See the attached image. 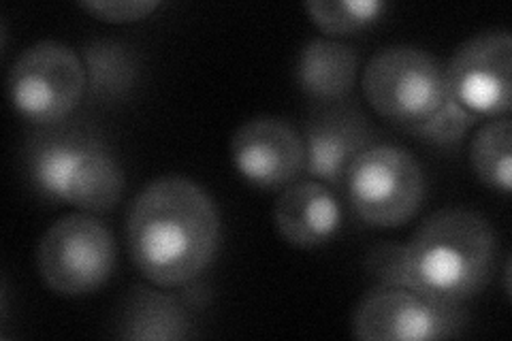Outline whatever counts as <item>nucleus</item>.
<instances>
[{
    "label": "nucleus",
    "mask_w": 512,
    "mask_h": 341,
    "mask_svg": "<svg viewBox=\"0 0 512 341\" xmlns=\"http://www.w3.org/2000/svg\"><path fill=\"white\" fill-rule=\"evenodd\" d=\"M500 243L485 216L446 207L431 214L406 243L414 290L451 303L474 299L498 265Z\"/></svg>",
    "instance_id": "f03ea898"
},
{
    "label": "nucleus",
    "mask_w": 512,
    "mask_h": 341,
    "mask_svg": "<svg viewBox=\"0 0 512 341\" xmlns=\"http://www.w3.org/2000/svg\"><path fill=\"white\" fill-rule=\"evenodd\" d=\"M301 135L306 143L303 173L329 188L344 186L352 162L374 145V128L361 109L346 101L314 109Z\"/></svg>",
    "instance_id": "9b49d317"
},
{
    "label": "nucleus",
    "mask_w": 512,
    "mask_h": 341,
    "mask_svg": "<svg viewBox=\"0 0 512 341\" xmlns=\"http://www.w3.org/2000/svg\"><path fill=\"white\" fill-rule=\"evenodd\" d=\"M367 105L399 131H414L446 101L444 67L421 47L391 45L376 52L361 75Z\"/></svg>",
    "instance_id": "20e7f679"
},
{
    "label": "nucleus",
    "mask_w": 512,
    "mask_h": 341,
    "mask_svg": "<svg viewBox=\"0 0 512 341\" xmlns=\"http://www.w3.org/2000/svg\"><path fill=\"white\" fill-rule=\"evenodd\" d=\"M79 7L107 24H131L146 20L160 3L154 0H120V3L118 0H86V3H79Z\"/></svg>",
    "instance_id": "aec40b11"
},
{
    "label": "nucleus",
    "mask_w": 512,
    "mask_h": 341,
    "mask_svg": "<svg viewBox=\"0 0 512 341\" xmlns=\"http://www.w3.org/2000/svg\"><path fill=\"white\" fill-rule=\"evenodd\" d=\"M365 271L376 282V286H399L412 288L408 273L406 243L384 241L367 252Z\"/></svg>",
    "instance_id": "6ab92c4d"
},
{
    "label": "nucleus",
    "mask_w": 512,
    "mask_h": 341,
    "mask_svg": "<svg viewBox=\"0 0 512 341\" xmlns=\"http://www.w3.org/2000/svg\"><path fill=\"white\" fill-rule=\"evenodd\" d=\"M220 248V211L203 186L182 175L150 182L126 211V250L156 288L197 282Z\"/></svg>",
    "instance_id": "f257e3e1"
},
{
    "label": "nucleus",
    "mask_w": 512,
    "mask_h": 341,
    "mask_svg": "<svg viewBox=\"0 0 512 341\" xmlns=\"http://www.w3.org/2000/svg\"><path fill=\"white\" fill-rule=\"evenodd\" d=\"M28 180L41 197L84 214H105L124 194L126 177L107 145L88 133L35 135L26 152Z\"/></svg>",
    "instance_id": "7ed1b4c3"
},
{
    "label": "nucleus",
    "mask_w": 512,
    "mask_h": 341,
    "mask_svg": "<svg viewBox=\"0 0 512 341\" xmlns=\"http://www.w3.org/2000/svg\"><path fill=\"white\" fill-rule=\"evenodd\" d=\"M86 94L82 56L60 41H39L15 58L7 75L13 111L35 126L67 120Z\"/></svg>",
    "instance_id": "423d86ee"
},
{
    "label": "nucleus",
    "mask_w": 512,
    "mask_h": 341,
    "mask_svg": "<svg viewBox=\"0 0 512 341\" xmlns=\"http://www.w3.org/2000/svg\"><path fill=\"white\" fill-rule=\"evenodd\" d=\"M344 188L361 222L374 229H399L421 211L425 173L402 145L374 143L352 162Z\"/></svg>",
    "instance_id": "39448f33"
},
{
    "label": "nucleus",
    "mask_w": 512,
    "mask_h": 341,
    "mask_svg": "<svg viewBox=\"0 0 512 341\" xmlns=\"http://www.w3.org/2000/svg\"><path fill=\"white\" fill-rule=\"evenodd\" d=\"M478 120L480 118H476L468 109H463L448 94L434 116L427 118L421 126H416L414 131H410V135L429 145H436V148H453V145L463 141V137L470 133V128L478 124Z\"/></svg>",
    "instance_id": "a211bd4d"
},
{
    "label": "nucleus",
    "mask_w": 512,
    "mask_h": 341,
    "mask_svg": "<svg viewBox=\"0 0 512 341\" xmlns=\"http://www.w3.org/2000/svg\"><path fill=\"white\" fill-rule=\"evenodd\" d=\"M231 160L239 177L250 186L284 190L306 169V143L286 120L259 116L233 133Z\"/></svg>",
    "instance_id": "9d476101"
},
{
    "label": "nucleus",
    "mask_w": 512,
    "mask_h": 341,
    "mask_svg": "<svg viewBox=\"0 0 512 341\" xmlns=\"http://www.w3.org/2000/svg\"><path fill=\"white\" fill-rule=\"evenodd\" d=\"M312 24L329 37H348L374 26L387 3L382 0H312L303 5Z\"/></svg>",
    "instance_id": "f3484780"
},
{
    "label": "nucleus",
    "mask_w": 512,
    "mask_h": 341,
    "mask_svg": "<svg viewBox=\"0 0 512 341\" xmlns=\"http://www.w3.org/2000/svg\"><path fill=\"white\" fill-rule=\"evenodd\" d=\"M86 94L94 103H116L131 92L139 77L135 50L126 43L94 39L84 45Z\"/></svg>",
    "instance_id": "2eb2a0df"
},
{
    "label": "nucleus",
    "mask_w": 512,
    "mask_h": 341,
    "mask_svg": "<svg viewBox=\"0 0 512 341\" xmlns=\"http://www.w3.org/2000/svg\"><path fill=\"white\" fill-rule=\"evenodd\" d=\"M114 329L128 341H182L195 337V320L184 297L135 286L118 307Z\"/></svg>",
    "instance_id": "ddd939ff"
},
{
    "label": "nucleus",
    "mask_w": 512,
    "mask_h": 341,
    "mask_svg": "<svg viewBox=\"0 0 512 341\" xmlns=\"http://www.w3.org/2000/svg\"><path fill=\"white\" fill-rule=\"evenodd\" d=\"M114 267V235L101 220L84 211L56 220L39 241V275L60 297H86L101 290Z\"/></svg>",
    "instance_id": "0eeeda50"
},
{
    "label": "nucleus",
    "mask_w": 512,
    "mask_h": 341,
    "mask_svg": "<svg viewBox=\"0 0 512 341\" xmlns=\"http://www.w3.org/2000/svg\"><path fill=\"white\" fill-rule=\"evenodd\" d=\"M357 75L359 54L350 45L318 37L301 47L295 67L297 86L318 105L346 101Z\"/></svg>",
    "instance_id": "4468645a"
},
{
    "label": "nucleus",
    "mask_w": 512,
    "mask_h": 341,
    "mask_svg": "<svg viewBox=\"0 0 512 341\" xmlns=\"http://www.w3.org/2000/svg\"><path fill=\"white\" fill-rule=\"evenodd\" d=\"M274 224L291 246L320 248L340 233L342 205L327 184L297 180L280 192L274 205Z\"/></svg>",
    "instance_id": "f8f14e48"
},
{
    "label": "nucleus",
    "mask_w": 512,
    "mask_h": 341,
    "mask_svg": "<svg viewBox=\"0 0 512 341\" xmlns=\"http://www.w3.org/2000/svg\"><path fill=\"white\" fill-rule=\"evenodd\" d=\"M470 165L485 186L510 194L512 190V124L495 118L478 128L470 143Z\"/></svg>",
    "instance_id": "dca6fc26"
},
{
    "label": "nucleus",
    "mask_w": 512,
    "mask_h": 341,
    "mask_svg": "<svg viewBox=\"0 0 512 341\" xmlns=\"http://www.w3.org/2000/svg\"><path fill=\"white\" fill-rule=\"evenodd\" d=\"M512 39L504 28L461 43L444 67L446 90L480 120L506 118L512 101Z\"/></svg>",
    "instance_id": "1a4fd4ad"
},
{
    "label": "nucleus",
    "mask_w": 512,
    "mask_h": 341,
    "mask_svg": "<svg viewBox=\"0 0 512 341\" xmlns=\"http://www.w3.org/2000/svg\"><path fill=\"white\" fill-rule=\"evenodd\" d=\"M350 327L361 341H436L461 337L468 314L461 303L421 290L374 286L357 303Z\"/></svg>",
    "instance_id": "6e6552de"
}]
</instances>
